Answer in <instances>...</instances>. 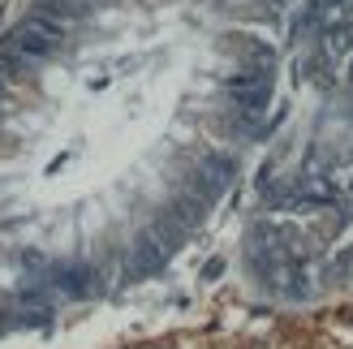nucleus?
<instances>
[{
    "label": "nucleus",
    "mask_w": 353,
    "mask_h": 349,
    "mask_svg": "<svg viewBox=\"0 0 353 349\" xmlns=\"http://www.w3.org/2000/svg\"><path fill=\"white\" fill-rule=\"evenodd\" d=\"M61 48V26L48 22V17H30L13 30V52L17 57H52V52Z\"/></svg>",
    "instance_id": "f257e3e1"
}]
</instances>
